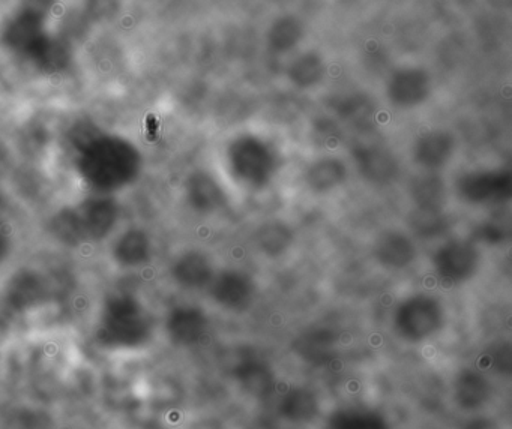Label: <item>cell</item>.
<instances>
[{
    "mask_svg": "<svg viewBox=\"0 0 512 429\" xmlns=\"http://www.w3.org/2000/svg\"><path fill=\"white\" fill-rule=\"evenodd\" d=\"M145 324L140 317V306L127 297L110 303L104 323L103 339L115 347H136L143 341Z\"/></svg>",
    "mask_w": 512,
    "mask_h": 429,
    "instance_id": "6da1fadb",
    "label": "cell"
},
{
    "mask_svg": "<svg viewBox=\"0 0 512 429\" xmlns=\"http://www.w3.org/2000/svg\"><path fill=\"white\" fill-rule=\"evenodd\" d=\"M190 429H230L226 423L217 419H205L202 422L194 423Z\"/></svg>",
    "mask_w": 512,
    "mask_h": 429,
    "instance_id": "7a4b0ae2",
    "label": "cell"
}]
</instances>
